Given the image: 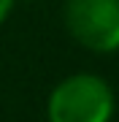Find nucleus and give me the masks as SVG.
<instances>
[{
  "mask_svg": "<svg viewBox=\"0 0 119 122\" xmlns=\"http://www.w3.org/2000/svg\"><path fill=\"white\" fill-rule=\"evenodd\" d=\"M114 90L103 76L71 73L65 76L46 100L49 122H111Z\"/></svg>",
  "mask_w": 119,
  "mask_h": 122,
  "instance_id": "obj_1",
  "label": "nucleus"
},
{
  "mask_svg": "<svg viewBox=\"0 0 119 122\" xmlns=\"http://www.w3.org/2000/svg\"><path fill=\"white\" fill-rule=\"evenodd\" d=\"M62 19L84 49L95 54L119 52V0H65Z\"/></svg>",
  "mask_w": 119,
  "mask_h": 122,
  "instance_id": "obj_2",
  "label": "nucleus"
},
{
  "mask_svg": "<svg viewBox=\"0 0 119 122\" xmlns=\"http://www.w3.org/2000/svg\"><path fill=\"white\" fill-rule=\"evenodd\" d=\"M14 3H16V0H0V25H3V22H5V16L11 14Z\"/></svg>",
  "mask_w": 119,
  "mask_h": 122,
  "instance_id": "obj_3",
  "label": "nucleus"
},
{
  "mask_svg": "<svg viewBox=\"0 0 119 122\" xmlns=\"http://www.w3.org/2000/svg\"><path fill=\"white\" fill-rule=\"evenodd\" d=\"M24 3H33V0H24Z\"/></svg>",
  "mask_w": 119,
  "mask_h": 122,
  "instance_id": "obj_4",
  "label": "nucleus"
}]
</instances>
